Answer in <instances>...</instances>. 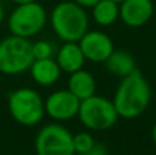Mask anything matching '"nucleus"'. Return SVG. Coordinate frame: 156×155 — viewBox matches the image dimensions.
Listing matches in <instances>:
<instances>
[{
  "instance_id": "nucleus-1",
  "label": "nucleus",
  "mask_w": 156,
  "mask_h": 155,
  "mask_svg": "<svg viewBox=\"0 0 156 155\" xmlns=\"http://www.w3.org/2000/svg\"><path fill=\"white\" fill-rule=\"evenodd\" d=\"M149 102L151 87L137 69L129 76L121 78L112 99L118 115L125 120H133L144 114L149 106Z\"/></svg>"
},
{
  "instance_id": "nucleus-2",
  "label": "nucleus",
  "mask_w": 156,
  "mask_h": 155,
  "mask_svg": "<svg viewBox=\"0 0 156 155\" xmlns=\"http://www.w3.org/2000/svg\"><path fill=\"white\" fill-rule=\"evenodd\" d=\"M49 22L54 33L63 41H78L89 30V16L85 8L73 0L60 2L52 8Z\"/></svg>"
},
{
  "instance_id": "nucleus-3",
  "label": "nucleus",
  "mask_w": 156,
  "mask_h": 155,
  "mask_svg": "<svg viewBox=\"0 0 156 155\" xmlns=\"http://www.w3.org/2000/svg\"><path fill=\"white\" fill-rule=\"evenodd\" d=\"M11 117L23 126H34L45 115L44 99L37 91L22 87L12 91L7 99Z\"/></svg>"
},
{
  "instance_id": "nucleus-4",
  "label": "nucleus",
  "mask_w": 156,
  "mask_h": 155,
  "mask_svg": "<svg viewBox=\"0 0 156 155\" xmlns=\"http://www.w3.org/2000/svg\"><path fill=\"white\" fill-rule=\"evenodd\" d=\"M33 60L29 38L11 34L0 41V73L7 76L25 73L30 69Z\"/></svg>"
},
{
  "instance_id": "nucleus-5",
  "label": "nucleus",
  "mask_w": 156,
  "mask_h": 155,
  "mask_svg": "<svg viewBox=\"0 0 156 155\" xmlns=\"http://www.w3.org/2000/svg\"><path fill=\"white\" fill-rule=\"evenodd\" d=\"M77 117L90 131H107L118 122L119 115L112 100L94 93L90 98L81 100Z\"/></svg>"
},
{
  "instance_id": "nucleus-6",
  "label": "nucleus",
  "mask_w": 156,
  "mask_h": 155,
  "mask_svg": "<svg viewBox=\"0 0 156 155\" xmlns=\"http://www.w3.org/2000/svg\"><path fill=\"white\" fill-rule=\"evenodd\" d=\"M47 21L48 15L45 8L37 2H29L16 4L8 19V29L14 36L30 38L45 27Z\"/></svg>"
},
{
  "instance_id": "nucleus-7",
  "label": "nucleus",
  "mask_w": 156,
  "mask_h": 155,
  "mask_svg": "<svg viewBox=\"0 0 156 155\" xmlns=\"http://www.w3.org/2000/svg\"><path fill=\"white\" fill-rule=\"evenodd\" d=\"M36 155H74L73 133L60 124H47L34 140Z\"/></svg>"
},
{
  "instance_id": "nucleus-8",
  "label": "nucleus",
  "mask_w": 156,
  "mask_h": 155,
  "mask_svg": "<svg viewBox=\"0 0 156 155\" xmlns=\"http://www.w3.org/2000/svg\"><path fill=\"white\" fill-rule=\"evenodd\" d=\"M81 100L69 89H59L49 93L44 100L45 114L58 122L73 120L78 115Z\"/></svg>"
},
{
  "instance_id": "nucleus-9",
  "label": "nucleus",
  "mask_w": 156,
  "mask_h": 155,
  "mask_svg": "<svg viewBox=\"0 0 156 155\" xmlns=\"http://www.w3.org/2000/svg\"><path fill=\"white\" fill-rule=\"evenodd\" d=\"M78 44L85 59L93 63H104L115 49L111 37L101 30H88Z\"/></svg>"
},
{
  "instance_id": "nucleus-10",
  "label": "nucleus",
  "mask_w": 156,
  "mask_h": 155,
  "mask_svg": "<svg viewBox=\"0 0 156 155\" xmlns=\"http://www.w3.org/2000/svg\"><path fill=\"white\" fill-rule=\"evenodd\" d=\"M154 15L152 0H123L119 4V18L129 27H141Z\"/></svg>"
},
{
  "instance_id": "nucleus-11",
  "label": "nucleus",
  "mask_w": 156,
  "mask_h": 155,
  "mask_svg": "<svg viewBox=\"0 0 156 155\" xmlns=\"http://www.w3.org/2000/svg\"><path fill=\"white\" fill-rule=\"evenodd\" d=\"M29 70L34 82L41 87L54 85L55 82H58V80L60 78V74H62V70L54 58L34 59Z\"/></svg>"
},
{
  "instance_id": "nucleus-12",
  "label": "nucleus",
  "mask_w": 156,
  "mask_h": 155,
  "mask_svg": "<svg viewBox=\"0 0 156 155\" xmlns=\"http://www.w3.org/2000/svg\"><path fill=\"white\" fill-rule=\"evenodd\" d=\"M55 60L58 62L60 70L71 74L82 69L86 59L81 51L80 44L76 41H67V43H63V45L59 48Z\"/></svg>"
},
{
  "instance_id": "nucleus-13",
  "label": "nucleus",
  "mask_w": 156,
  "mask_h": 155,
  "mask_svg": "<svg viewBox=\"0 0 156 155\" xmlns=\"http://www.w3.org/2000/svg\"><path fill=\"white\" fill-rule=\"evenodd\" d=\"M67 85V89L73 95H76L80 100L88 99L96 93V80L93 74L83 69H80L70 74Z\"/></svg>"
},
{
  "instance_id": "nucleus-14",
  "label": "nucleus",
  "mask_w": 156,
  "mask_h": 155,
  "mask_svg": "<svg viewBox=\"0 0 156 155\" xmlns=\"http://www.w3.org/2000/svg\"><path fill=\"white\" fill-rule=\"evenodd\" d=\"M104 65L111 76L119 77V78L129 76L130 73H133L137 69L133 55L127 51H123V49H114V52L108 56Z\"/></svg>"
},
{
  "instance_id": "nucleus-15",
  "label": "nucleus",
  "mask_w": 156,
  "mask_h": 155,
  "mask_svg": "<svg viewBox=\"0 0 156 155\" xmlns=\"http://www.w3.org/2000/svg\"><path fill=\"white\" fill-rule=\"evenodd\" d=\"M92 18L99 26H111L119 18V4L112 0H99L92 7Z\"/></svg>"
},
{
  "instance_id": "nucleus-16",
  "label": "nucleus",
  "mask_w": 156,
  "mask_h": 155,
  "mask_svg": "<svg viewBox=\"0 0 156 155\" xmlns=\"http://www.w3.org/2000/svg\"><path fill=\"white\" fill-rule=\"evenodd\" d=\"M96 140L88 132H80L77 135H73V147L76 154H83L86 151H89L94 146Z\"/></svg>"
},
{
  "instance_id": "nucleus-17",
  "label": "nucleus",
  "mask_w": 156,
  "mask_h": 155,
  "mask_svg": "<svg viewBox=\"0 0 156 155\" xmlns=\"http://www.w3.org/2000/svg\"><path fill=\"white\" fill-rule=\"evenodd\" d=\"M32 52L34 59H47L54 56V44L48 40H38L32 43Z\"/></svg>"
},
{
  "instance_id": "nucleus-18",
  "label": "nucleus",
  "mask_w": 156,
  "mask_h": 155,
  "mask_svg": "<svg viewBox=\"0 0 156 155\" xmlns=\"http://www.w3.org/2000/svg\"><path fill=\"white\" fill-rule=\"evenodd\" d=\"M81 155H108V150L101 143H94V146L89 151L81 154Z\"/></svg>"
},
{
  "instance_id": "nucleus-19",
  "label": "nucleus",
  "mask_w": 156,
  "mask_h": 155,
  "mask_svg": "<svg viewBox=\"0 0 156 155\" xmlns=\"http://www.w3.org/2000/svg\"><path fill=\"white\" fill-rule=\"evenodd\" d=\"M73 2L77 3L78 5H81V7H83V8H92L99 0H73Z\"/></svg>"
},
{
  "instance_id": "nucleus-20",
  "label": "nucleus",
  "mask_w": 156,
  "mask_h": 155,
  "mask_svg": "<svg viewBox=\"0 0 156 155\" xmlns=\"http://www.w3.org/2000/svg\"><path fill=\"white\" fill-rule=\"evenodd\" d=\"M151 135H152V142H154V143H155V146H156V124L154 125V128H152Z\"/></svg>"
},
{
  "instance_id": "nucleus-21",
  "label": "nucleus",
  "mask_w": 156,
  "mask_h": 155,
  "mask_svg": "<svg viewBox=\"0 0 156 155\" xmlns=\"http://www.w3.org/2000/svg\"><path fill=\"white\" fill-rule=\"evenodd\" d=\"M3 19H4V8H3V5L0 4V25H2Z\"/></svg>"
},
{
  "instance_id": "nucleus-22",
  "label": "nucleus",
  "mask_w": 156,
  "mask_h": 155,
  "mask_svg": "<svg viewBox=\"0 0 156 155\" xmlns=\"http://www.w3.org/2000/svg\"><path fill=\"white\" fill-rule=\"evenodd\" d=\"M15 4H23V3H29V2H36V0H12Z\"/></svg>"
},
{
  "instance_id": "nucleus-23",
  "label": "nucleus",
  "mask_w": 156,
  "mask_h": 155,
  "mask_svg": "<svg viewBox=\"0 0 156 155\" xmlns=\"http://www.w3.org/2000/svg\"><path fill=\"white\" fill-rule=\"evenodd\" d=\"M112 2H115V3H118V4H121V3L123 2V0H112Z\"/></svg>"
}]
</instances>
